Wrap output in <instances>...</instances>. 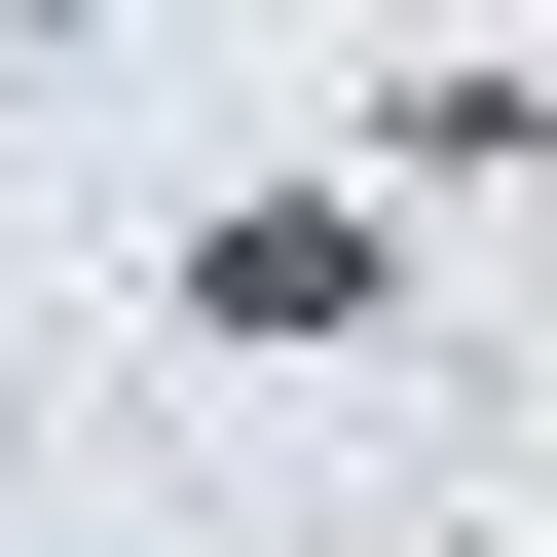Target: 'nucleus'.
Here are the masks:
<instances>
[{
	"mask_svg": "<svg viewBox=\"0 0 557 557\" xmlns=\"http://www.w3.org/2000/svg\"><path fill=\"white\" fill-rule=\"evenodd\" d=\"M186 335H372V223H335V186H223V223H186Z\"/></svg>",
	"mask_w": 557,
	"mask_h": 557,
	"instance_id": "1",
	"label": "nucleus"
}]
</instances>
